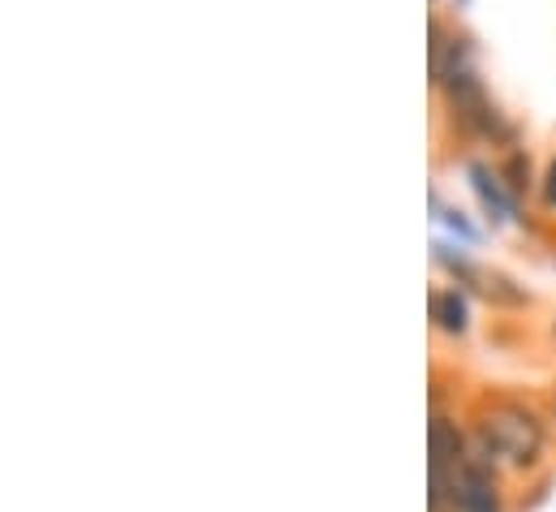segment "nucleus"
<instances>
[{"label": "nucleus", "mask_w": 556, "mask_h": 512, "mask_svg": "<svg viewBox=\"0 0 556 512\" xmlns=\"http://www.w3.org/2000/svg\"><path fill=\"white\" fill-rule=\"evenodd\" d=\"M544 194H548V203L556 207V164L548 168V185H544Z\"/></svg>", "instance_id": "obj_5"}, {"label": "nucleus", "mask_w": 556, "mask_h": 512, "mask_svg": "<svg viewBox=\"0 0 556 512\" xmlns=\"http://www.w3.org/2000/svg\"><path fill=\"white\" fill-rule=\"evenodd\" d=\"M431 315H435V323H440L444 332H466V302L457 297V289L435 293V297H431Z\"/></svg>", "instance_id": "obj_4"}, {"label": "nucleus", "mask_w": 556, "mask_h": 512, "mask_svg": "<svg viewBox=\"0 0 556 512\" xmlns=\"http://www.w3.org/2000/svg\"><path fill=\"white\" fill-rule=\"evenodd\" d=\"M553 413H556V400H553Z\"/></svg>", "instance_id": "obj_6"}, {"label": "nucleus", "mask_w": 556, "mask_h": 512, "mask_svg": "<svg viewBox=\"0 0 556 512\" xmlns=\"http://www.w3.org/2000/svg\"><path fill=\"white\" fill-rule=\"evenodd\" d=\"M453 504L457 512H501L496 500V483H492V470L483 461H466L462 474H457V487H453Z\"/></svg>", "instance_id": "obj_2"}, {"label": "nucleus", "mask_w": 556, "mask_h": 512, "mask_svg": "<svg viewBox=\"0 0 556 512\" xmlns=\"http://www.w3.org/2000/svg\"><path fill=\"white\" fill-rule=\"evenodd\" d=\"M470 185H475L479 203L492 212V220H509V216H514V199L496 185V177L488 172V164H470Z\"/></svg>", "instance_id": "obj_3"}, {"label": "nucleus", "mask_w": 556, "mask_h": 512, "mask_svg": "<svg viewBox=\"0 0 556 512\" xmlns=\"http://www.w3.org/2000/svg\"><path fill=\"white\" fill-rule=\"evenodd\" d=\"M488 452L505 457L509 465H535L540 452H544V431L535 422L531 409H518V405H496L483 413V439H479Z\"/></svg>", "instance_id": "obj_1"}]
</instances>
